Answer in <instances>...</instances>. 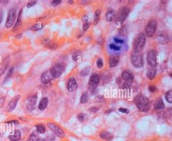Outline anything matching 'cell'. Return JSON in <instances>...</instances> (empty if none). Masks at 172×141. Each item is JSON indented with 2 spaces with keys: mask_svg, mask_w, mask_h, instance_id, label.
I'll use <instances>...</instances> for the list:
<instances>
[{
  "mask_svg": "<svg viewBox=\"0 0 172 141\" xmlns=\"http://www.w3.org/2000/svg\"><path fill=\"white\" fill-rule=\"evenodd\" d=\"M119 35L121 36V37H126L127 35V30L126 29L125 26L122 27L121 29H120V31H119Z\"/></svg>",
  "mask_w": 172,
  "mask_h": 141,
  "instance_id": "obj_35",
  "label": "cell"
},
{
  "mask_svg": "<svg viewBox=\"0 0 172 141\" xmlns=\"http://www.w3.org/2000/svg\"><path fill=\"white\" fill-rule=\"evenodd\" d=\"M129 13V10L127 7H122L115 14V23L118 27H121L123 22L126 20Z\"/></svg>",
  "mask_w": 172,
  "mask_h": 141,
  "instance_id": "obj_2",
  "label": "cell"
},
{
  "mask_svg": "<svg viewBox=\"0 0 172 141\" xmlns=\"http://www.w3.org/2000/svg\"><path fill=\"white\" fill-rule=\"evenodd\" d=\"M131 63L137 68H142L144 65L143 55L141 52L133 50L131 54Z\"/></svg>",
  "mask_w": 172,
  "mask_h": 141,
  "instance_id": "obj_4",
  "label": "cell"
},
{
  "mask_svg": "<svg viewBox=\"0 0 172 141\" xmlns=\"http://www.w3.org/2000/svg\"><path fill=\"white\" fill-rule=\"evenodd\" d=\"M87 101H88V95H87V93H84L81 95V98H80V103H82V104H84Z\"/></svg>",
  "mask_w": 172,
  "mask_h": 141,
  "instance_id": "obj_31",
  "label": "cell"
},
{
  "mask_svg": "<svg viewBox=\"0 0 172 141\" xmlns=\"http://www.w3.org/2000/svg\"><path fill=\"white\" fill-rule=\"evenodd\" d=\"M43 27H44V25H43V23H41V22H39V23L34 24L32 27L30 28V29H31L32 31H37L41 30Z\"/></svg>",
  "mask_w": 172,
  "mask_h": 141,
  "instance_id": "obj_27",
  "label": "cell"
},
{
  "mask_svg": "<svg viewBox=\"0 0 172 141\" xmlns=\"http://www.w3.org/2000/svg\"><path fill=\"white\" fill-rule=\"evenodd\" d=\"M155 75H156V71L154 68H150V69L148 70L147 72V77L149 79L152 80L155 77Z\"/></svg>",
  "mask_w": 172,
  "mask_h": 141,
  "instance_id": "obj_25",
  "label": "cell"
},
{
  "mask_svg": "<svg viewBox=\"0 0 172 141\" xmlns=\"http://www.w3.org/2000/svg\"><path fill=\"white\" fill-rule=\"evenodd\" d=\"M37 4V2L36 1H32V2H29L27 4V7L28 8H30L32 7H34V5Z\"/></svg>",
  "mask_w": 172,
  "mask_h": 141,
  "instance_id": "obj_46",
  "label": "cell"
},
{
  "mask_svg": "<svg viewBox=\"0 0 172 141\" xmlns=\"http://www.w3.org/2000/svg\"><path fill=\"white\" fill-rule=\"evenodd\" d=\"M15 37H16V38H17V39L21 38V37H22V33H20V34H18V35H16Z\"/></svg>",
  "mask_w": 172,
  "mask_h": 141,
  "instance_id": "obj_50",
  "label": "cell"
},
{
  "mask_svg": "<svg viewBox=\"0 0 172 141\" xmlns=\"http://www.w3.org/2000/svg\"><path fill=\"white\" fill-rule=\"evenodd\" d=\"M37 141H44V140L43 139H41V138H39Z\"/></svg>",
  "mask_w": 172,
  "mask_h": 141,
  "instance_id": "obj_52",
  "label": "cell"
},
{
  "mask_svg": "<svg viewBox=\"0 0 172 141\" xmlns=\"http://www.w3.org/2000/svg\"><path fill=\"white\" fill-rule=\"evenodd\" d=\"M119 58L118 56H112L109 58V61H108V63H109V66L110 68H114L116 65L119 64Z\"/></svg>",
  "mask_w": 172,
  "mask_h": 141,
  "instance_id": "obj_21",
  "label": "cell"
},
{
  "mask_svg": "<svg viewBox=\"0 0 172 141\" xmlns=\"http://www.w3.org/2000/svg\"><path fill=\"white\" fill-rule=\"evenodd\" d=\"M119 111H120V112L123 113V114H129V110L127 109V108H119Z\"/></svg>",
  "mask_w": 172,
  "mask_h": 141,
  "instance_id": "obj_45",
  "label": "cell"
},
{
  "mask_svg": "<svg viewBox=\"0 0 172 141\" xmlns=\"http://www.w3.org/2000/svg\"><path fill=\"white\" fill-rule=\"evenodd\" d=\"M99 109H100V108H98V107L93 106V107H91V108H89L88 111L89 112L91 113V114H95V113H97L98 111H99Z\"/></svg>",
  "mask_w": 172,
  "mask_h": 141,
  "instance_id": "obj_39",
  "label": "cell"
},
{
  "mask_svg": "<svg viewBox=\"0 0 172 141\" xmlns=\"http://www.w3.org/2000/svg\"><path fill=\"white\" fill-rule=\"evenodd\" d=\"M4 74V70L0 69V76H2Z\"/></svg>",
  "mask_w": 172,
  "mask_h": 141,
  "instance_id": "obj_51",
  "label": "cell"
},
{
  "mask_svg": "<svg viewBox=\"0 0 172 141\" xmlns=\"http://www.w3.org/2000/svg\"><path fill=\"white\" fill-rule=\"evenodd\" d=\"M134 103L141 112L147 113L150 110V101L147 97L142 94L137 95L134 98Z\"/></svg>",
  "mask_w": 172,
  "mask_h": 141,
  "instance_id": "obj_1",
  "label": "cell"
},
{
  "mask_svg": "<svg viewBox=\"0 0 172 141\" xmlns=\"http://www.w3.org/2000/svg\"><path fill=\"white\" fill-rule=\"evenodd\" d=\"M95 100L97 103H102V102L105 100V97H104L103 95H98L95 98Z\"/></svg>",
  "mask_w": 172,
  "mask_h": 141,
  "instance_id": "obj_40",
  "label": "cell"
},
{
  "mask_svg": "<svg viewBox=\"0 0 172 141\" xmlns=\"http://www.w3.org/2000/svg\"><path fill=\"white\" fill-rule=\"evenodd\" d=\"M72 58H73V60L74 61H79L81 59V55H80L79 53L76 52V53H73L72 55Z\"/></svg>",
  "mask_w": 172,
  "mask_h": 141,
  "instance_id": "obj_37",
  "label": "cell"
},
{
  "mask_svg": "<svg viewBox=\"0 0 172 141\" xmlns=\"http://www.w3.org/2000/svg\"><path fill=\"white\" fill-rule=\"evenodd\" d=\"M77 118L78 119L81 121V122H84V120H85L86 118H87V116H86L84 114H79V115H78Z\"/></svg>",
  "mask_w": 172,
  "mask_h": 141,
  "instance_id": "obj_38",
  "label": "cell"
},
{
  "mask_svg": "<svg viewBox=\"0 0 172 141\" xmlns=\"http://www.w3.org/2000/svg\"><path fill=\"white\" fill-rule=\"evenodd\" d=\"M121 79H123V82H133L134 75L129 71H123L121 74Z\"/></svg>",
  "mask_w": 172,
  "mask_h": 141,
  "instance_id": "obj_16",
  "label": "cell"
},
{
  "mask_svg": "<svg viewBox=\"0 0 172 141\" xmlns=\"http://www.w3.org/2000/svg\"><path fill=\"white\" fill-rule=\"evenodd\" d=\"M21 138V134L19 130H15L13 135H10L9 136V140L10 141H18Z\"/></svg>",
  "mask_w": 172,
  "mask_h": 141,
  "instance_id": "obj_22",
  "label": "cell"
},
{
  "mask_svg": "<svg viewBox=\"0 0 172 141\" xmlns=\"http://www.w3.org/2000/svg\"><path fill=\"white\" fill-rule=\"evenodd\" d=\"M2 20H3V12L2 10H0V23H2Z\"/></svg>",
  "mask_w": 172,
  "mask_h": 141,
  "instance_id": "obj_48",
  "label": "cell"
},
{
  "mask_svg": "<svg viewBox=\"0 0 172 141\" xmlns=\"http://www.w3.org/2000/svg\"><path fill=\"white\" fill-rule=\"evenodd\" d=\"M78 88V84L74 77H71L68 79L67 84V89L69 92H73Z\"/></svg>",
  "mask_w": 172,
  "mask_h": 141,
  "instance_id": "obj_14",
  "label": "cell"
},
{
  "mask_svg": "<svg viewBox=\"0 0 172 141\" xmlns=\"http://www.w3.org/2000/svg\"><path fill=\"white\" fill-rule=\"evenodd\" d=\"M96 65L97 67H98L99 69H101V68H103V61H102V60L101 59V58H98L96 62Z\"/></svg>",
  "mask_w": 172,
  "mask_h": 141,
  "instance_id": "obj_36",
  "label": "cell"
},
{
  "mask_svg": "<svg viewBox=\"0 0 172 141\" xmlns=\"http://www.w3.org/2000/svg\"><path fill=\"white\" fill-rule=\"evenodd\" d=\"M48 103H49V100H48L47 97H44V98H42L41 101H40L39 104V109L41 110V111L44 110L47 107Z\"/></svg>",
  "mask_w": 172,
  "mask_h": 141,
  "instance_id": "obj_24",
  "label": "cell"
},
{
  "mask_svg": "<svg viewBox=\"0 0 172 141\" xmlns=\"http://www.w3.org/2000/svg\"><path fill=\"white\" fill-rule=\"evenodd\" d=\"M36 128H37V131L40 134H43L45 132L46 128L45 126L43 125H38L36 126Z\"/></svg>",
  "mask_w": 172,
  "mask_h": 141,
  "instance_id": "obj_30",
  "label": "cell"
},
{
  "mask_svg": "<svg viewBox=\"0 0 172 141\" xmlns=\"http://www.w3.org/2000/svg\"><path fill=\"white\" fill-rule=\"evenodd\" d=\"M100 15H101V10H97L95 12V15H94V23L95 24H98V22L100 21Z\"/></svg>",
  "mask_w": 172,
  "mask_h": 141,
  "instance_id": "obj_26",
  "label": "cell"
},
{
  "mask_svg": "<svg viewBox=\"0 0 172 141\" xmlns=\"http://www.w3.org/2000/svg\"><path fill=\"white\" fill-rule=\"evenodd\" d=\"M115 11L113 9H109L106 12L105 15V18H106V20L108 22H112L114 20L115 18Z\"/></svg>",
  "mask_w": 172,
  "mask_h": 141,
  "instance_id": "obj_19",
  "label": "cell"
},
{
  "mask_svg": "<svg viewBox=\"0 0 172 141\" xmlns=\"http://www.w3.org/2000/svg\"><path fill=\"white\" fill-rule=\"evenodd\" d=\"M37 96L36 95H34L31 96V97H29L28 100H27V107L28 108H34V106H35L36 102H37Z\"/></svg>",
  "mask_w": 172,
  "mask_h": 141,
  "instance_id": "obj_23",
  "label": "cell"
},
{
  "mask_svg": "<svg viewBox=\"0 0 172 141\" xmlns=\"http://www.w3.org/2000/svg\"><path fill=\"white\" fill-rule=\"evenodd\" d=\"M45 46L49 49H56L58 47V44L55 42H48L45 44Z\"/></svg>",
  "mask_w": 172,
  "mask_h": 141,
  "instance_id": "obj_33",
  "label": "cell"
},
{
  "mask_svg": "<svg viewBox=\"0 0 172 141\" xmlns=\"http://www.w3.org/2000/svg\"><path fill=\"white\" fill-rule=\"evenodd\" d=\"M164 108L165 104L163 103L162 97H159L157 99H155V102H154V109L155 111H160V110H163Z\"/></svg>",
  "mask_w": 172,
  "mask_h": 141,
  "instance_id": "obj_15",
  "label": "cell"
},
{
  "mask_svg": "<svg viewBox=\"0 0 172 141\" xmlns=\"http://www.w3.org/2000/svg\"><path fill=\"white\" fill-rule=\"evenodd\" d=\"M22 12H23V10H20V12L18 13V20L15 23V24L14 25V27L12 29V31H18L22 25V20H21V16H22Z\"/></svg>",
  "mask_w": 172,
  "mask_h": 141,
  "instance_id": "obj_18",
  "label": "cell"
},
{
  "mask_svg": "<svg viewBox=\"0 0 172 141\" xmlns=\"http://www.w3.org/2000/svg\"><path fill=\"white\" fill-rule=\"evenodd\" d=\"M53 76H52V73H51L50 70H47L44 72L41 75V78H40V80L42 82L43 84H47L49 82H50L53 79Z\"/></svg>",
  "mask_w": 172,
  "mask_h": 141,
  "instance_id": "obj_12",
  "label": "cell"
},
{
  "mask_svg": "<svg viewBox=\"0 0 172 141\" xmlns=\"http://www.w3.org/2000/svg\"><path fill=\"white\" fill-rule=\"evenodd\" d=\"M47 127L50 129V130L52 131V132L55 134V135H57L58 137L60 138H63L66 136V133L63 131V129L59 126V125H56L55 123H48Z\"/></svg>",
  "mask_w": 172,
  "mask_h": 141,
  "instance_id": "obj_6",
  "label": "cell"
},
{
  "mask_svg": "<svg viewBox=\"0 0 172 141\" xmlns=\"http://www.w3.org/2000/svg\"><path fill=\"white\" fill-rule=\"evenodd\" d=\"M100 81V77L98 74H93L91 75L89 81V90L92 91L98 87Z\"/></svg>",
  "mask_w": 172,
  "mask_h": 141,
  "instance_id": "obj_8",
  "label": "cell"
},
{
  "mask_svg": "<svg viewBox=\"0 0 172 141\" xmlns=\"http://www.w3.org/2000/svg\"><path fill=\"white\" fill-rule=\"evenodd\" d=\"M156 41L161 44H166L169 42V36L166 32L160 31L156 35Z\"/></svg>",
  "mask_w": 172,
  "mask_h": 141,
  "instance_id": "obj_11",
  "label": "cell"
},
{
  "mask_svg": "<svg viewBox=\"0 0 172 141\" xmlns=\"http://www.w3.org/2000/svg\"><path fill=\"white\" fill-rule=\"evenodd\" d=\"M113 40H114V42L115 44H124L125 43V41L123 40H121V39H119V38H116V37H115V38H113Z\"/></svg>",
  "mask_w": 172,
  "mask_h": 141,
  "instance_id": "obj_42",
  "label": "cell"
},
{
  "mask_svg": "<svg viewBox=\"0 0 172 141\" xmlns=\"http://www.w3.org/2000/svg\"><path fill=\"white\" fill-rule=\"evenodd\" d=\"M148 90H149V91L150 92V93H155V92L157 91V87L155 86H154V85H150V86L148 87Z\"/></svg>",
  "mask_w": 172,
  "mask_h": 141,
  "instance_id": "obj_44",
  "label": "cell"
},
{
  "mask_svg": "<svg viewBox=\"0 0 172 141\" xmlns=\"http://www.w3.org/2000/svg\"><path fill=\"white\" fill-rule=\"evenodd\" d=\"M20 95H18L15 96V97L12 99L8 103L7 106V110L8 111H12L15 108L16 106H17V103L18 102V100H20Z\"/></svg>",
  "mask_w": 172,
  "mask_h": 141,
  "instance_id": "obj_13",
  "label": "cell"
},
{
  "mask_svg": "<svg viewBox=\"0 0 172 141\" xmlns=\"http://www.w3.org/2000/svg\"><path fill=\"white\" fill-rule=\"evenodd\" d=\"M157 52L155 50H150L147 56V61L148 63L151 66H155L158 64L157 62Z\"/></svg>",
  "mask_w": 172,
  "mask_h": 141,
  "instance_id": "obj_10",
  "label": "cell"
},
{
  "mask_svg": "<svg viewBox=\"0 0 172 141\" xmlns=\"http://www.w3.org/2000/svg\"><path fill=\"white\" fill-rule=\"evenodd\" d=\"M109 47H110V50H114V51H120V50H121V47L118 46L115 43H111V44H109Z\"/></svg>",
  "mask_w": 172,
  "mask_h": 141,
  "instance_id": "obj_32",
  "label": "cell"
},
{
  "mask_svg": "<svg viewBox=\"0 0 172 141\" xmlns=\"http://www.w3.org/2000/svg\"><path fill=\"white\" fill-rule=\"evenodd\" d=\"M39 136L37 135V134L36 132H33L29 135L27 141H37L39 139Z\"/></svg>",
  "mask_w": 172,
  "mask_h": 141,
  "instance_id": "obj_29",
  "label": "cell"
},
{
  "mask_svg": "<svg viewBox=\"0 0 172 141\" xmlns=\"http://www.w3.org/2000/svg\"><path fill=\"white\" fill-rule=\"evenodd\" d=\"M100 137L102 139L105 140L107 141H111L113 140V136L112 135V134H110V132H107V131H102L100 133Z\"/></svg>",
  "mask_w": 172,
  "mask_h": 141,
  "instance_id": "obj_20",
  "label": "cell"
},
{
  "mask_svg": "<svg viewBox=\"0 0 172 141\" xmlns=\"http://www.w3.org/2000/svg\"><path fill=\"white\" fill-rule=\"evenodd\" d=\"M165 98H166V101L169 103H172V92L171 90H169L167 93L165 94Z\"/></svg>",
  "mask_w": 172,
  "mask_h": 141,
  "instance_id": "obj_28",
  "label": "cell"
},
{
  "mask_svg": "<svg viewBox=\"0 0 172 141\" xmlns=\"http://www.w3.org/2000/svg\"><path fill=\"white\" fill-rule=\"evenodd\" d=\"M15 19H16V10H15V9L12 8V9L9 10V12H8V16L6 24H5V27L7 29H9L12 26H14Z\"/></svg>",
  "mask_w": 172,
  "mask_h": 141,
  "instance_id": "obj_9",
  "label": "cell"
},
{
  "mask_svg": "<svg viewBox=\"0 0 172 141\" xmlns=\"http://www.w3.org/2000/svg\"><path fill=\"white\" fill-rule=\"evenodd\" d=\"M64 65L63 64L60 63H57L55 64V65L52 67V68L50 69L51 73H52V76H53L54 79H57V78H59L60 76L62 75V74L64 72Z\"/></svg>",
  "mask_w": 172,
  "mask_h": 141,
  "instance_id": "obj_7",
  "label": "cell"
},
{
  "mask_svg": "<svg viewBox=\"0 0 172 141\" xmlns=\"http://www.w3.org/2000/svg\"><path fill=\"white\" fill-rule=\"evenodd\" d=\"M5 96L3 95H0V108H2L5 104Z\"/></svg>",
  "mask_w": 172,
  "mask_h": 141,
  "instance_id": "obj_41",
  "label": "cell"
},
{
  "mask_svg": "<svg viewBox=\"0 0 172 141\" xmlns=\"http://www.w3.org/2000/svg\"><path fill=\"white\" fill-rule=\"evenodd\" d=\"M89 72H90V68H89V67L88 68H85L84 69H83L82 71H81V72H80V75H81V76H86L89 74Z\"/></svg>",
  "mask_w": 172,
  "mask_h": 141,
  "instance_id": "obj_34",
  "label": "cell"
},
{
  "mask_svg": "<svg viewBox=\"0 0 172 141\" xmlns=\"http://www.w3.org/2000/svg\"><path fill=\"white\" fill-rule=\"evenodd\" d=\"M7 123H8V124H9V123H15V124H18V121H16V120H12V121H8Z\"/></svg>",
  "mask_w": 172,
  "mask_h": 141,
  "instance_id": "obj_49",
  "label": "cell"
},
{
  "mask_svg": "<svg viewBox=\"0 0 172 141\" xmlns=\"http://www.w3.org/2000/svg\"><path fill=\"white\" fill-rule=\"evenodd\" d=\"M61 2H62L61 0H53V1H52V2H51V5L53 7H56L57 6H58V5L61 3Z\"/></svg>",
  "mask_w": 172,
  "mask_h": 141,
  "instance_id": "obj_43",
  "label": "cell"
},
{
  "mask_svg": "<svg viewBox=\"0 0 172 141\" xmlns=\"http://www.w3.org/2000/svg\"><path fill=\"white\" fill-rule=\"evenodd\" d=\"M157 25L158 23L156 20H151L147 24L146 27H145V37H152L155 35L156 30H157Z\"/></svg>",
  "mask_w": 172,
  "mask_h": 141,
  "instance_id": "obj_5",
  "label": "cell"
},
{
  "mask_svg": "<svg viewBox=\"0 0 172 141\" xmlns=\"http://www.w3.org/2000/svg\"><path fill=\"white\" fill-rule=\"evenodd\" d=\"M146 43V37L144 33H140L136 36L133 41V48L134 50L141 52L143 50Z\"/></svg>",
  "mask_w": 172,
  "mask_h": 141,
  "instance_id": "obj_3",
  "label": "cell"
},
{
  "mask_svg": "<svg viewBox=\"0 0 172 141\" xmlns=\"http://www.w3.org/2000/svg\"><path fill=\"white\" fill-rule=\"evenodd\" d=\"M12 72H13V68H10V69H9V72H8V74H7V78L5 79V80H7V79H9V77H10L11 75L12 74Z\"/></svg>",
  "mask_w": 172,
  "mask_h": 141,
  "instance_id": "obj_47",
  "label": "cell"
},
{
  "mask_svg": "<svg viewBox=\"0 0 172 141\" xmlns=\"http://www.w3.org/2000/svg\"><path fill=\"white\" fill-rule=\"evenodd\" d=\"M81 20H82L83 23V30L86 31L88 30L90 25H91V20L87 15H83L82 18H81Z\"/></svg>",
  "mask_w": 172,
  "mask_h": 141,
  "instance_id": "obj_17",
  "label": "cell"
}]
</instances>
